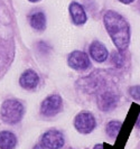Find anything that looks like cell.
Masks as SVG:
<instances>
[{
    "instance_id": "cell-19",
    "label": "cell",
    "mask_w": 140,
    "mask_h": 149,
    "mask_svg": "<svg viewBox=\"0 0 140 149\" xmlns=\"http://www.w3.org/2000/svg\"><path fill=\"white\" fill-rule=\"evenodd\" d=\"M34 149H45V147L43 145H36V146L34 147Z\"/></svg>"
},
{
    "instance_id": "cell-5",
    "label": "cell",
    "mask_w": 140,
    "mask_h": 149,
    "mask_svg": "<svg viewBox=\"0 0 140 149\" xmlns=\"http://www.w3.org/2000/svg\"><path fill=\"white\" fill-rule=\"evenodd\" d=\"M63 107V100L59 94H52L47 97L40 105V113L45 117H53L57 114Z\"/></svg>"
},
{
    "instance_id": "cell-12",
    "label": "cell",
    "mask_w": 140,
    "mask_h": 149,
    "mask_svg": "<svg viewBox=\"0 0 140 149\" xmlns=\"http://www.w3.org/2000/svg\"><path fill=\"white\" fill-rule=\"evenodd\" d=\"M30 26L37 31H43L46 28V16L43 11H33L28 17Z\"/></svg>"
},
{
    "instance_id": "cell-8",
    "label": "cell",
    "mask_w": 140,
    "mask_h": 149,
    "mask_svg": "<svg viewBox=\"0 0 140 149\" xmlns=\"http://www.w3.org/2000/svg\"><path fill=\"white\" fill-rule=\"evenodd\" d=\"M118 94L114 91H103L98 95V107L102 111L107 112L114 109L118 103Z\"/></svg>"
},
{
    "instance_id": "cell-7",
    "label": "cell",
    "mask_w": 140,
    "mask_h": 149,
    "mask_svg": "<svg viewBox=\"0 0 140 149\" xmlns=\"http://www.w3.org/2000/svg\"><path fill=\"white\" fill-rule=\"evenodd\" d=\"M68 66L76 71H85L91 66V61L86 53L82 51H74L67 57Z\"/></svg>"
},
{
    "instance_id": "cell-9",
    "label": "cell",
    "mask_w": 140,
    "mask_h": 149,
    "mask_svg": "<svg viewBox=\"0 0 140 149\" xmlns=\"http://www.w3.org/2000/svg\"><path fill=\"white\" fill-rule=\"evenodd\" d=\"M68 11H70V16H71V19L73 24L80 26V25H84L86 20H88V17L85 14V10L82 6L81 3L76 2V1H72L70 3V7H68Z\"/></svg>"
},
{
    "instance_id": "cell-6",
    "label": "cell",
    "mask_w": 140,
    "mask_h": 149,
    "mask_svg": "<svg viewBox=\"0 0 140 149\" xmlns=\"http://www.w3.org/2000/svg\"><path fill=\"white\" fill-rule=\"evenodd\" d=\"M65 143L63 132L56 129L46 131L42 137V145L47 149H61Z\"/></svg>"
},
{
    "instance_id": "cell-1",
    "label": "cell",
    "mask_w": 140,
    "mask_h": 149,
    "mask_svg": "<svg viewBox=\"0 0 140 149\" xmlns=\"http://www.w3.org/2000/svg\"><path fill=\"white\" fill-rule=\"evenodd\" d=\"M15 56V28L10 2L0 0V79L6 74Z\"/></svg>"
},
{
    "instance_id": "cell-17",
    "label": "cell",
    "mask_w": 140,
    "mask_h": 149,
    "mask_svg": "<svg viewBox=\"0 0 140 149\" xmlns=\"http://www.w3.org/2000/svg\"><path fill=\"white\" fill-rule=\"evenodd\" d=\"M120 2H122V3H125V5H128V3H131V2H133L134 0H119Z\"/></svg>"
},
{
    "instance_id": "cell-10",
    "label": "cell",
    "mask_w": 140,
    "mask_h": 149,
    "mask_svg": "<svg viewBox=\"0 0 140 149\" xmlns=\"http://www.w3.org/2000/svg\"><path fill=\"white\" fill-rule=\"evenodd\" d=\"M19 84L25 90L36 89L39 84V75L34 70H26L19 77Z\"/></svg>"
},
{
    "instance_id": "cell-16",
    "label": "cell",
    "mask_w": 140,
    "mask_h": 149,
    "mask_svg": "<svg viewBox=\"0 0 140 149\" xmlns=\"http://www.w3.org/2000/svg\"><path fill=\"white\" fill-rule=\"evenodd\" d=\"M129 94L131 95L132 99L140 101V85H134L129 89Z\"/></svg>"
},
{
    "instance_id": "cell-15",
    "label": "cell",
    "mask_w": 140,
    "mask_h": 149,
    "mask_svg": "<svg viewBox=\"0 0 140 149\" xmlns=\"http://www.w3.org/2000/svg\"><path fill=\"white\" fill-rule=\"evenodd\" d=\"M125 56L122 55V52H114L113 53V56H112V62L113 64L117 67H122L125 64Z\"/></svg>"
},
{
    "instance_id": "cell-20",
    "label": "cell",
    "mask_w": 140,
    "mask_h": 149,
    "mask_svg": "<svg viewBox=\"0 0 140 149\" xmlns=\"http://www.w3.org/2000/svg\"><path fill=\"white\" fill-rule=\"evenodd\" d=\"M94 149H103V145H102V143H100V145H96L95 147H94Z\"/></svg>"
},
{
    "instance_id": "cell-4",
    "label": "cell",
    "mask_w": 140,
    "mask_h": 149,
    "mask_svg": "<svg viewBox=\"0 0 140 149\" xmlns=\"http://www.w3.org/2000/svg\"><path fill=\"white\" fill-rule=\"evenodd\" d=\"M96 126L95 118L90 112H80L74 118V127L83 134H88L94 130Z\"/></svg>"
},
{
    "instance_id": "cell-3",
    "label": "cell",
    "mask_w": 140,
    "mask_h": 149,
    "mask_svg": "<svg viewBox=\"0 0 140 149\" xmlns=\"http://www.w3.org/2000/svg\"><path fill=\"white\" fill-rule=\"evenodd\" d=\"M24 105L20 101L10 99L6 100L0 108V117L3 122L8 125H16L24 117Z\"/></svg>"
},
{
    "instance_id": "cell-13",
    "label": "cell",
    "mask_w": 140,
    "mask_h": 149,
    "mask_svg": "<svg viewBox=\"0 0 140 149\" xmlns=\"http://www.w3.org/2000/svg\"><path fill=\"white\" fill-rule=\"evenodd\" d=\"M17 137L11 131H0V149H15Z\"/></svg>"
},
{
    "instance_id": "cell-21",
    "label": "cell",
    "mask_w": 140,
    "mask_h": 149,
    "mask_svg": "<svg viewBox=\"0 0 140 149\" xmlns=\"http://www.w3.org/2000/svg\"><path fill=\"white\" fill-rule=\"evenodd\" d=\"M30 2H38V1H40V0H28Z\"/></svg>"
},
{
    "instance_id": "cell-14",
    "label": "cell",
    "mask_w": 140,
    "mask_h": 149,
    "mask_svg": "<svg viewBox=\"0 0 140 149\" xmlns=\"http://www.w3.org/2000/svg\"><path fill=\"white\" fill-rule=\"evenodd\" d=\"M122 127V122L121 121H118V120H113V121H110L108 125H107V134L108 136L114 139L117 136H118L120 129Z\"/></svg>"
},
{
    "instance_id": "cell-18",
    "label": "cell",
    "mask_w": 140,
    "mask_h": 149,
    "mask_svg": "<svg viewBox=\"0 0 140 149\" xmlns=\"http://www.w3.org/2000/svg\"><path fill=\"white\" fill-rule=\"evenodd\" d=\"M136 126H137V127L140 129V114H139V117L137 118V121H136Z\"/></svg>"
},
{
    "instance_id": "cell-11",
    "label": "cell",
    "mask_w": 140,
    "mask_h": 149,
    "mask_svg": "<svg viewBox=\"0 0 140 149\" xmlns=\"http://www.w3.org/2000/svg\"><path fill=\"white\" fill-rule=\"evenodd\" d=\"M88 51H90V56L98 63H103L109 57V52H108L107 47L99 40L92 42Z\"/></svg>"
},
{
    "instance_id": "cell-2",
    "label": "cell",
    "mask_w": 140,
    "mask_h": 149,
    "mask_svg": "<svg viewBox=\"0 0 140 149\" xmlns=\"http://www.w3.org/2000/svg\"><path fill=\"white\" fill-rule=\"evenodd\" d=\"M103 22L119 52L125 51L130 42V28L125 17L113 10H108L103 16Z\"/></svg>"
}]
</instances>
